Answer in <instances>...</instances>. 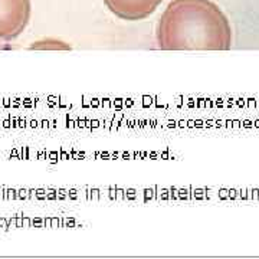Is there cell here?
Here are the masks:
<instances>
[{
    "label": "cell",
    "instance_id": "obj_2",
    "mask_svg": "<svg viewBox=\"0 0 259 259\" xmlns=\"http://www.w3.org/2000/svg\"><path fill=\"white\" fill-rule=\"evenodd\" d=\"M30 10V0H0V42H9L23 33Z\"/></svg>",
    "mask_w": 259,
    "mask_h": 259
},
{
    "label": "cell",
    "instance_id": "obj_1",
    "mask_svg": "<svg viewBox=\"0 0 259 259\" xmlns=\"http://www.w3.org/2000/svg\"><path fill=\"white\" fill-rule=\"evenodd\" d=\"M161 51H228L232 29L212 0H171L156 29Z\"/></svg>",
    "mask_w": 259,
    "mask_h": 259
},
{
    "label": "cell",
    "instance_id": "obj_3",
    "mask_svg": "<svg viewBox=\"0 0 259 259\" xmlns=\"http://www.w3.org/2000/svg\"><path fill=\"white\" fill-rule=\"evenodd\" d=\"M163 0H104L105 6L122 20H143L153 15Z\"/></svg>",
    "mask_w": 259,
    "mask_h": 259
}]
</instances>
